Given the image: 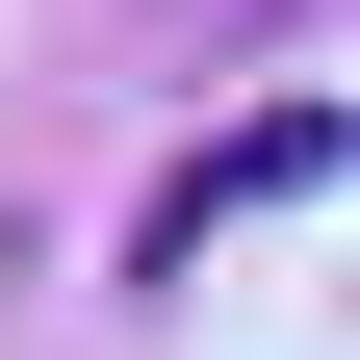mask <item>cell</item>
I'll use <instances>...</instances> for the list:
<instances>
[{"instance_id":"1","label":"cell","mask_w":360,"mask_h":360,"mask_svg":"<svg viewBox=\"0 0 360 360\" xmlns=\"http://www.w3.org/2000/svg\"><path fill=\"white\" fill-rule=\"evenodd\" d=\"M309 180H335V77H283V129H206V155H180V206H155V257H206L232 206H309Z\"/></svg>"}]
</instances>
